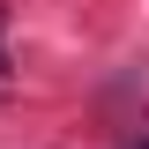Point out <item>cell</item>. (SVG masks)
<instances>
[{
	"instance_id": "obj_1",
	"label": "cell",
	"mask_w": 149,
	"mask_h": 149,
	"mask_svg": "<svg viewBox=\"0 0 149 149\" xmlns=\"http://www.w3.org/2000/svg\"><path fill=\"white\" fill-rule=\"evenodd\" d=\"M0 45H8V8H0ZM0 67H8V52H0Z\"/></svg>"
},
{
	"instance_id": "obj_2",
	"label": "cell",
	"mask_w": 149,
	"mask_h": 149,
	"mask_svg": "<svg viewBox=\"0 0 149 149\" xmlns=\"http://www.w3.org/2000/svg\"><path fill=\"white\" fill-rule=\"evenodd\" d=\"M127 149H149V134H142V142H127Z\"/></svg>"
}]
</instances>
